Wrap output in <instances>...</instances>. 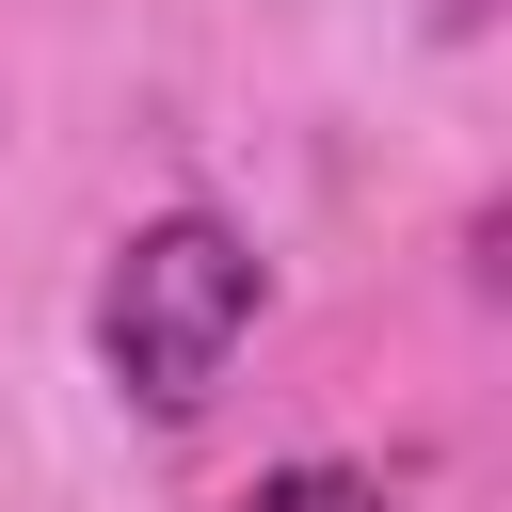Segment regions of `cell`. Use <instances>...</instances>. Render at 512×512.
<instances>
[{"instance_id": "cell-1", "label": "cell", "mask_w": 512, "mask_h": 512, "mask_svg": "<svg viewBox=\"0 0 512 512\" xmlns=\"http://www.w3.org/2000/svg\"><path fill=\"white\" fill-rule=\"evenodd\" d=\"M256 304H272V256H256L224 208L128 224L112 272H96V368H112V400H128V416H208V384H224L240 336H256Z\"/></svg>"}, {"instance_id": "cell-2", "label": "cell", "mask_w": 512, "mask_h": 512, "mask_svg": "<svg viewBox=\"0 0 512 512\" xmlns=\"http://www.w3.org/2000/svg\"><path fill=\"white\" fill-rule=\"evenodd\" d=\"M240 512H400V496H384L368 464H272V480L240 496Z\"/></svg>"}]
</instances>
